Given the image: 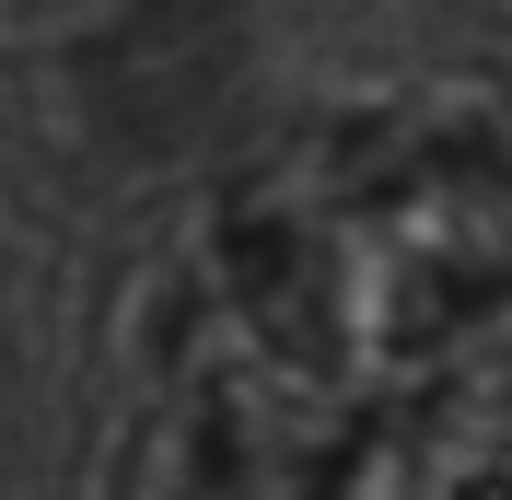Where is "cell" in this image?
Wrapping results in <instances>:
<instances>
[{
  "mask_svg": "<svg viewBox=\"0 0 512 500\" xmlns=\"http://www.w3.org/2000/svg\"><path fill=\"white\" fill-rule=\"evenodd\" d=\"M443 500H512V477H443Z\"/></svg>",
  "mask_w": 512,
  "mask_h": 500,
  "instance_id": "7a4b0ae2",
  "label": "cell"
},
{
  "mask_svg": "<svg viewBox=\"0 0 512 500\" xmlns=\"http://www.w3.org/2000/svg\"><path fill=\"white\" fill-rule=\"evenodd\" d=\"M512 314V94L396 82L245 163L198 233L175 373L303 419H419Z\"/></svg>",
  "mask_w": 512,
  "mask_h": 500,
  "instance_id": "6da1fadb",
  "label": "cell"
}]
</instances>
